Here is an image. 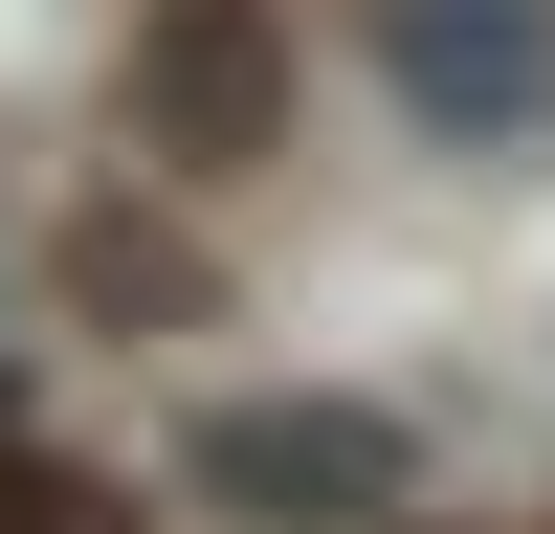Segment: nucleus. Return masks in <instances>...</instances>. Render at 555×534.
<instances>
[{
	"label": "nucleus",
	"mask_w": 555,
	"mask_h": 534,
	"mask_svg": "<svg viewBox=\"0 0 555 534\" xmlns=\"http://www.w3.org/2000/svg\"><path fill=\"white\" fill-rule=\"evenodd\" d=\"M378 67L444 156H533L555 134V0H378Z\"/></svg>",
	"instance_id": "f257e3e1"
},
{
	"label": "nucleus",
	"mask_w": 555,
	"mask_h": 534,
	"mask_svg": "<svg viewBox=\"0 0 555 534\" xmlns=\"http://www.w3.org/2000/svg\"><path fill=\"white\" fill-rule=\"evenodd\" d=\"M267 112H289V44H267V0H156L133 23V134L156 156H267Z\"/></svg>",
	"instance_id": "f03ea898"
},
{
	"label": "nucleus",
	"mask_w": 555,
	"mask_h": 534,
	"mask_svg": "<svg viewBox=\"0 0 555 534\" xmlns=\"http://www.w3.org/2000/svg\"><path fill=\"white\" fill-rule=\"evenodd\" d=\"M201 490H245V512H400V423L378 400H222L201 423Z\"/></svg>",
	"instance_id": "7ed1b4c3"
}]
</instances>
